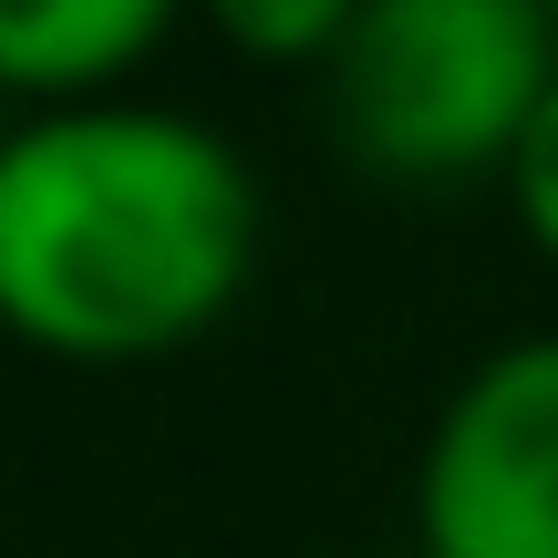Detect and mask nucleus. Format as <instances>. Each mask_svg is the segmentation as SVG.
<instances>
[{
  "label": "nucleus",
  "instance_id": "obj_1",
  "mask_svg": "<svg viewBox=\"0 0 558 558\" xmlns=\"http://www.w3.org/2000/svg\"><path fill=\"white\" fill-rule=\"evenodd\" d=\"M259 177L166 104H73L0 135V331L62 362H166L239 311Z\"/></svg>",
  "mask_w": 558,
  "mask_h": 558
},
{
  "label": "nucleus",
  "instance_id": "obj_2",
  "mask_svg": "<svg viewBox=\"0 0 558 558\" xmlns=\"http://www.w3.org/2000/svg\"><path fill=\"white\" fill-rule=\"evenodd\" d=\"M331 124L373 177L445 186L518 156L558 94V11L538 0H373L320 73Z\"/></svg>",
  "mask_w": 558,
  "mask_h": 558
},
{
  "label": "nucleus",
  "instance_id": "obj_3",
  "mask_svg": "<svg viewBox=\"0 0 558 558\" xmlns=\"http://www.w3.org/2000/svg\"><path fill=\"white\" fill-rule=\"evenodd\" d=\"M424 558H558V331L507 341L445 393L414 465Z\"/></svg>",
  "mask_w": 558,
  "mask_h": 558
},
{
  "label": "nucleus",
  "instance_id": "obj_4",
  "mask_svg": "<svg viewBox=\"0 0 558 558\" xmlns=\"http://www.w3.org/2000/svg\"><path fill=\"white\" fill-rule=\"evenodd\" d=\"M166 32H177L166 0H0V94H32L41 114L114 104V83Z\"/></svg>",
  "mask_w": 558,
  "mask_h": 558
},
{
  "label": "nucleus",
  "instance_id": "obj_5",
  "mask_svg": "<svg viewBox=\"0 0 558 558\" xmlns=\"http://www.w3.org/2000/svg\"><path fill=\"white\" fill-rule=\"evenodd\" d=\"M218 32L239 52H279V62H320L331 73V52L352 41V0H228Z\"/></svg>",
  "mask_w": 558,
  "mask_h": 558
},
{
  "label": "nucleus",
  "instance_id": "obj_6",
  "mask_svg": "<svg viewBox=\"0 0 558 558\" xmlns=\"http://www.w3.org/2000/svg\"><path fill=\"white\" fill-rule=\"evenodd\" d=\"M507 197H518L527 239L558 259V94L538 104V124H527V135H518V156H507Z\"/></svg>",
  "mask_w": 558,
  "mask_h": 558
}]
</instances>
